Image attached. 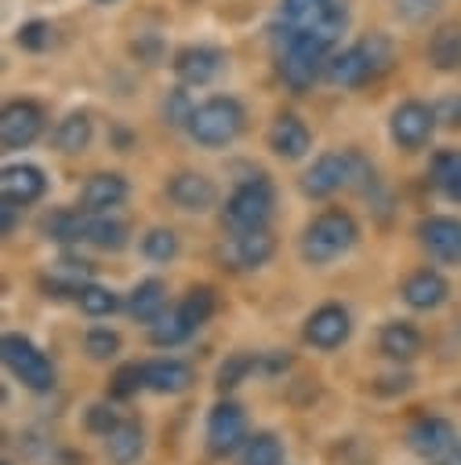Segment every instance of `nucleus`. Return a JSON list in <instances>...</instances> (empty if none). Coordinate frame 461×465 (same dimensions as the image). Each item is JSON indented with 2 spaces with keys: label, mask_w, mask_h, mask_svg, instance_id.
<instances>
[{
  "label": "nucleus",
  "mask_w": 461,
  "mask_h": 465,
  "mask_svg": "<svg viewBox=\"0 0 461 465\" xmlns=\"http://www.w3.org/2000/svg\"><path fill=\"white\" fill-rule=\"evenodd\" d=\"M443 7V0H392V11L403 18V22H428L436 11Z\"/></svg>",
  "instance_id": "ea45409f"
},
{
  "label": "nucleus",
  "mask_w": 461,
  "mask_h": 465,
  "mask_svg": "<svg viewBox=\"0 0 461 465\" xmlns=\"http://www.w3.org/2000/svg\"><path fill=\"white\" fill-rule=\"evenodd\" d=\"M348 182H352V153H323L301 174V193L312 200H323V196H334L338 189H348Z\"/></svg>",
  "instance_id": "9d476101"
},
{
  "label": "nucleus",
  "mask_w": 461,
  "mask_h": 465,
  "mask_svg": "<svg viewBox=\"0 0 461 465\" xmlns=\"http://www.w3.org/2000/svg\"><path fill=\"white\" fill-rule=\"evenodd\" d=\"M436 124H439V120H436V109H432V105H425V102H403V105L392 109L388 134H392V142H396L399 149L414 153V149L428 145Z\"/></svg>",
  "instance_id": "0eeeda50"
},
{
  "label": "nucleus",
  "mask_w": 461,
  "mask_h": 465,
  "mask_svg": "<svg viewBox=\"0 0 461 465\" xmlns=\"http://www.w3.org/2000/svg\"><path fill=\"white\" fill-rule=\"evenodd\" d=\"M276 251V240L269 229H254V232H229L221 243V262L236 272H250L261 269Z\"/></svg>",
  "instance_id": "4468645a"
},
{
  "label": "nucleus",
  "mask_w": 461,
  "mask_h": 465,
  "mask_svg": "<svg viewBox=\"0 0 461 465\" xmlns=\"http://www.w3.org/2000/svg\"><path fill=\"white\" fill-rule=\"evenodd\" d=\"M247 443V418L232 400H221L207 414V450L214 458H225Z\"/></svg>",
  "instance_id": "1a4fd4ad"
},
{
  "label": "nucleus",
  "mask_w": 461,
  "mask_h": 465,
  "mask_svg": "<svg viewBox=\"0 0 461 465\" xmlns=\"http://www.w3.org/2000/svg\"><path fill=\"white\" fill-rule=\"evenodd\" d=\"M142 254H145L149 262H171V258L178 254V236H174V229H163V225L149 229V232L142 236Z\"/></svg>",
  "instance_id": "e433bc0d"
},
{
  "label": "nucleus",
  "mask_w": 461,
  "mask_h": 465,
  "mask_svg": "<svg viewBox=\"0 0 461 465\" xmlns=\"http://www.w3.org/2000/svg\"><path fill=\"white\" fill-rule=\"evenodd\" d=\"M44 131V109L29 98H18V102H7L4 113H0V145L4 149H25L40 138Z\"/></svg>",
  "instance_id": "9b49d317"
},
{
  "label": "nucleus",
  "mask_w": 461,
  "mask_h": 465,
  "mask_svg": "<svg viewBox=\"0 0 461 465\" xmlns=\"http://www.w3.org/2000/svg\"><path fill=\"white\" fill-rule=\"evenodd\" d=\"M403 440H407V447H410L417 458H425V461L450 458V450L461 443V440H457V429H454L446 418H439V414H425V418L410 421V429H407Z\"/></svg>",
  "instance_id": "6e6552de"
},
{
  "label": "nucleus",
  "mask_w": 461,
  "mask_h": 465,
  "mask_svg": "<svg viewBox=\"0 0 461 465\" xmlns=\"http://www.w3.org/2000/svg\"><path fill=\"white\" fill-rule=\"evenodd\" d=\"M323 76H327L334 87H363V84L374 80L378 73H374V65H370V58H367V47H363V44H352V47L334 51V54L327 58Z\"/></svg>",
  "instance_id": "f3484780"
},
{
  "label": "nucleus",
  "mask_w": 461,
  "mask_h": 465,
  "mask_svg": "<svg viewBox=\"0 0 461 465\" xmlns=\"http://www.w3.org/2000/svg\"><path fill=\"white\" fill-rule=\"evenodd\" d=\"M280 22L301 33H316L330 44L348 25V4L345 0H283L280 4Z\"/></svg>",
  "instance_id": "39448f33"
},
{
  "label": "nucleus",
  "mask_w": 461,
  "mask_h": 465,
  "mask_svg": "<svg viewBox=\"0 0 461 465\" xmlns=\"http://www.w3.org/2000/svg\"><path fill=\"white\" fill-rule=\"evenodd\" d=\"M120 345H123V338L113 331V327H91L87 334H83V352L91 356V360H113V356H120Z\"/></svg>",
  "instance_id": "c9c22d12"
},
{
  "label": "nucleus",
  "mask_w": 461,
  "mask_h": 465,
  "mask_svg": "<svg viewBox=\"0 0 461 465\" xmlns=\"http://www.w3.org/2000/svg\"><path fill=\"white\" fill-rule=\"evenodd\" d=\"M254 371H258V352H232V356L218 367L214 385H218V392H229V389H236L240 381H247Z\"/></svg>",
  "instance_id": "473e14b6"
},
{
  "label": "nucleus",
  "mask_w": 461,
  "mask_h": 465,
  "mask_svg": "<svg viewBox=\"0 0 461 465\" xmlns=\"http://www.w3.org/2000/svg\"><path fill=\"white\" fill-rule=\"evenodd\" d=\"M83 243L98 247V251H123L127 247V222L105 214H87L83 222Z\"/></svg>",
  "instance_id": "bb28decb"
},
{
  "label": "nucleus",
  "mask_w": 461,
  "mask_h": 465,
  "mask_svg": "<svg viewBox=\"0 0 461 465\" xmlns=\"http://www.w3.org/2000/svg\"><path fill=\"white\" fill-rule=\"evenodd\" d=\"M301 334H305V341H309L312 349L330 352V349H338V345L348 341V334H352V316H348L345 305L327 302V305H319L316 312H309Z\"/></svg>",
  "instance_id": "f8f14e48"
},
{
  "label": "nucleus",
  "mask_w": 461,
  "mask_h": 465,
  "mask_svg": "<svg viewBox=\"0 0 461 465\" xmlns=\"http://www.w3.org/2000/svg\"><path fill=\"white\" fill-rule=\"evenodd\" d=\"M192 102H189V94L178 87V91H171L167 94V102H163V120L171 124V127H185L189 124V116H192Z\"/></svg>",
  "instance_id": "79ce46f5"
},
{
  "label": "nucleus",
  "mask_w": 461,
  "mask_h": 465,
  "mask_svg": "<svg viewBox=\"0 0 461 465\" xmlns=\"http://www.w3.org/2000/svg\"><path fill=\"white\" fill-rule=\"evenodd\" d=\"M18 47H25V51H44L47 44H51V25L47 22H40V18H33V22H25V25H18Z\"/></svg>",
  "instance_id": "a19ab883"
},
{
  "label": "nucleus",
  "mask_w": 461,
  "mask_h": 465,
  "mask_svg": "<svg viewBox=\"0 0 461 465\" xmlns=\"http://www.w3.org/2000/svg\"><path fill=\"white\" fill-rule=\"evenodd\" d=\"M287 367H290V352H287V349H269V352H258V371H261V374L276 378V374H283Z\"/></svg>",
  "instance_id": "a18cd8bd"
},
{
  "label": "nucleus",
  "mask_w": 461,
  "mask_h": 465,
  "mask_svg": "<svg viewBox=\"0 0 461 465\" xmlns=\"http://www.w3.org/2000/svg\"><path fill=\"white\" fill-rule=\"evenodd\" d=\"M142 378H145V389L156 392V396H178L196 381L192 367L185 360H174V356L142 363Z\"/></svg>",
  "instance_id": "a211bd4d"
},
{
  "label": "nucleus",
  "mask_w": 461,
  "mask_h": 465,
  "mask_svg": "<svg viewBox=\"0 0 461 465\" xmlns=\"http://www.w3.org/2000/svg\"><path fill=\"white\" fill-rule=\"evenodd\" d=\"M98 4H113V0H98Z\"/></svg>",
  "instance_id": "de8ad7c7"
},
{
  "label": "nucleus",
  "mask_w": 461,
  "mask_h": 465,
  "mask_svg": "<svg viewBox=\"0 0 461 465\" xmlns=\"http://www.w3.org/2000/svg\"><path fill=\"white\" fill-rule=\"evenodd\" d=\"M83 222H87V211H73V207H58L44 218V236L69 247V243H83Z\"/></svg>",
  "instance_id": "cd10ccee"
},
{
  "label": "nucleus",
  "mask_w": 461,
  "mask_h": 465,
  "mask_svg": "<svg viewBox=\"0 0 461 465\" xmlns=\"http://www.w3.org/2000/svg\"><path fill=\"white\" fill-rule=\"evenodd\" d=\"M243 465H283V440L276 432H254L243 443Z\"/></svg>",
  "instance_id": "2f4dec72"
},
{
  "label": "nucleus",
  "mask_w": 461,
  "mask_h": 465,
  "mask_svg": "<svg viewBox=\"0 0 461 465\" xmlns=\"http://www.w3.org/2000/svg\"><path fill=\"white\" fill-rule=\"evenodd\" d=\"M272 203H276V193H272V182H269L265 174L243 178V182L232 189V196L225 200V207H221V225H225V232L269 229Z\"/></svg>",
  "instance_id": "20e7f679"
},
{
  "label": "nucleus",
  "mask_w": 461,
  "mask_h": 465,
  "mask_svg": "<svg viewBox=\"0 0 461 465\" xmlns=\"http://www.w3.org/2000/svg\"><path fill=\"white\" fill-rule=\"evenodd\" d=\"M178 312L185 316V323H189L192 331H200V327L211 320V312H214V291H211V287H192V291L178 302Z\"/></svg>",
  "instance_id": "f704fd0d"
},
{
  "label": "nucleus",
  "mask_w": 461,
  "mask_h": 465,
  "mask_svg": "<svg viewBox=\"0 0 461 465\" xmlns=\"http://www.w3.org/2000/svg\"><path fill=\"white\" fill-rule=\"evenodd\" d=\"M83 425H87V432H94V436H109V432L120 425V418H116V411H113V403H91V407L83 411Z\"/></svg>",
  "instance_id": "58836bf2"
},
{
  "label": "nucleus",
  "mask_w": 461,
  "mask_h": 465,
  "mask_svg": "<svg viewBox=\"0 0 461 465\" xmlns=\"http://www.w3.org/2000/svg\"><path fill=\"white\" fill-rule=\"evenodd\" d=\"M127 312H131L134 320H142V323L160 320V316L167 312V283L156 280V276L134 283V291L127 294Z\"/></svg>",
  "instance_id": "b1692460"
},
{
  "label": "nucleus",
  "mask_w": 461,
  "mask_h": 465,
  "mask_svg": "<svg viewBox=\"0 0 461 465\" xmlns=\"http://www.w3.org/2000/svg\"><path fill=\"white\" fill-rule=\"evenodd\" d=\"M18 211H22V203H15V200H7V196H4V203H0V218H4V236H11V232H15V225H18Z\"/></svg>",
  "instance_id": "49530a36"
},
{
  "label": "nucleus",
  "mask_w": 461,
  "mask_h": 465,
  "mask_svg": "<svg viewBox=\"0 0 461 465\" xmlns=\"http://www.w3.org/2000/svg\"><path fill=\"white\" fill-rule=\"evenodd\" d=\"M0 189H4L7 200H15V203L25 207V203H36L44 196L47 178H44V171L36 163H7L4 167V178H0Z\"/></svg>",
  "instance_id": "4be33fe9"
},
{
  "label": "nucleus",
  "mask_w": 461,
  "mask_h": 465,
  "mask_svg": "<svg viewBox=\"0 0 461 465\" xmlns=\"http://www.w3.org/2000/svg\"><path fill=\"white\" fill-rule=\"evenodd\" d=\"M131 51H134V58L145 62V65H160V62H163V44H160V36H138V40L131 44Z\"/></svg>",
  "instance_id": "c03bdc74"
},
{
  "label": "nucleus",
  "mask_w": 461,
  "mask_h": 465,
  "mask_svg": "<svg viewBox=\"0 0 461 465\" xmlns=\"http://www.w3.org/2000/svg\"><path fill=\"white\" fill-rule=\"evenodd\" d=\"M167 200L185 214H203V211H211L218 203V189L200 171H178L167 182Z\"/></svg>",
  "instance_id": "dca6fc26"
},
{
  "label": "nucleus",
  "mask_w": 461,
  "mask_h": 465,
  "mask_svg": "<svg viewBox=\"0 0 461 465\" xmlns=\"http://www.w3.org/2000/svg\"><path fill=\"white\" fill-rule=\"evenodd\" d=\"M145 450V429L138 421H120L109 436H105V454L113 465H134Z\"/></svg>",
  "instance_id": "393cba45"
},
{
  "label": "nucleus",
  "mask_w": 461,
  "mask_h": 465,
  "mask_svg": "<svg viewBox=\"0 0 461 465\" xmlns=\"http://www.w3.org/2000/svg\"><path fill=\"white\" fill-rule=\"evenodd\" d=\"M417 240L428 251V258H436L443 265H461V218H450V214L421 218Z\"/></svg>",
  "instance_id": "ddd939ff"
},
{
  "label": "nucleus",
  "mask_w": 461,
  "mask_h": 465,
  "mask_svg": "<svg viewBox=\"0 0 461 465\" xmlns=\"http://www.w3.org/2000/svg\"><path fill=\"white\" fill-rule=\"evenodd\" d=\"M0 356H4V367L25 389H33V392H51L54 389V367H51V360L25 334H4Z\"/></svg>",
  "instance_id": "423d86ee"
},
{
  "label": "nucleus",
  "mask_w": 461,
  "mask_h": 465,
  "mask_svg": "<svg viewBox=\"0 0 461 465\" xmlns=\"http://www.w3.org/2000/svg\"><path fill=\"white\" fill-rule=\"evenodd\" d=\"M330 40L316 36V33H301V29H290V25H276V73L280 80L301 94L309 91L323 69H327V58H330Z\"/></svg>",
  "instance_id": "f257e3e1"
},
{
  "label": "nucleus",
  "mask_w": 461,
  "mask_h": 465,
  "mask_svg": "<svg viewBox=\"0 0 461 465\" xmlns=\"http://www.w3.org/2000/svg\"><path fill=\"white\" fill-rule=\"evenodd\" d=\"M432 109H436V120H439L443 127H450V131L461 127V94H443Z\"/></svg>",
  "instance_id": "37998d69"
},
{
  "label": "nucleus",
  "mask_w": 461,
  "mask_h": 465,
  "mask_svg": "<svg viewBox=\"0 0 461 465\" xmlns=\"http://www.w3.org/2000/svg\"><path fill=\"white\" fill-rule=\"evenodd\" d=\"M421 331L417 327H410L407 320H392V323H385L381 331H378V349L388 356V360H396V363H410L417 352H421Z\"/></svg>",
  "instance_id": "5701e85b"
},
{
  "label": "nucleus",
  "mask_w": 461,
  "mask_h": 465,
  "mask_svg": "<svg viewBox=\"0 0 461 465\" xmlns=\"http://www.w3.org/2000/svg\"><path fill=\"white\" fill-rule=\"evenodd\" d=\"M428 62L436 69H443V73L461 69V25L446 22V25H439L432 33V40H428Z\"/></svg>",
  "instance_id": "c85d7f7f"
},
{
  "label": "nucleus",
  "mask_w": 461,
  "mask_h": 465,
  "mask_svg": "<svg viewBox=\"0 0 461 465\" xmlns=\"http://www.w3.org/2000/svg\"><path fill=\"white\" fill-rule=\"evenodd\" d=\"M171 65H174V76H178L181 87H203L221 73L225 54L218 47H207V44H189L174 54Z\"/></svg>",
  "instance_id": "2eb2a0df"
},
{
  "label": "nucleus",
  "mask_w": 461,
  "mask_h": 465,
  "mask_svg": "<svg viewBox=\"0 0 461 465\" xmlns=\"http://www.w3.org/2000/svg\"><path fill=\"white\" fill-rule=\"evenodd\" d=\"M76 305H80V312H87V316L98 320V316L116 312L120 309V298H116V291H109L102 283H83L80 294H76Z\"/></svg>",
  "instance_id": "72a5a7b5"
},
{
  "label": "nucleus",
  "mask_w": 461,
  "mask_h": 465,
  "mask_svg": "<svg viewBox=\"0 0 461 465\" xmlns=\"http://www.w3.org/2000/svg\"><path fill=\"white\" fill-rule=\"evenodd\" d=\"M403 302L410 305V309H417V312H432V309H439L446 298H450V283L436 272V269H417V272H410L407 280H403Z\"/></svg>",
  "instance_id": "aec40b11"
},
{
  "label": "nucleus",
  "mask_w": 461,
  "mask_h": 465,
  "mask_svg": "<svg viewBox=\"0 0 461 465\" xmlns=\"http://www.w3.org/2000/svg\"><path fill=\"white\" fill-rule=\"evenodd\" d=\"M428 178H432V185H436L446 200L461 203V149H443V153H436Z\"/></svg>",
  "instance_id": "c756f323"
},
{
  "label": "nucleus",
  "mask_w": 461,
  "mask_h": 465,
  "mask_svg": "<svg viewBox=\"0 0 461 465\" xmlns=\"http://www.w3.org/2000/svg\"><path fill=\"white\" fill-rule=\"evenodd\" d=\"M356 240H359L356 218H352L348 211H338V207H334V211H319V214L305 225L298 251H301V262H305V265H330V262H338L341 254H348Z\"/></svg>",
  "instance_id": "f03ea898"
},
{
  "label": "nucleus",
  "mask_w": 461,
  "mask_h": 465,
  "mask_svg": "<svg viewBox=\"0 0 461 465\" xmlns=\"http://www.w3.org/2000/svg\"><path fill=\"white\" fill-rule=\"evenodd\" d=\"M309 145H312V134H309V127L294 113L276 116V124L269 127V149L280 160H301L309 153Z\"/></svg>",
  "instance_id": "412c9836"
},
{
  "label": "nucleus",
  "mask_w": 461,
  "mask_h": 465,
  "mask_svg": "<svg viewBox=\"0 0 461 465\" xmlns=\"http://www.w3.org/2000/svg\"><path fill=\"white\" fill-rule=\"evenodd\" d=\"M138 389H145L142 363H123V367H116V374L109 378V396H113V400H131Z\"/></svg>",
  "instance_id": "4c0bfd02"
},
{
  "label": "nucleus",
  "mask_w": 461,
  "mask_h": 465,
  "mask_svg": "<svg viewBox=\"0 0 461 465\" xmlns=\"http://www.w3.org/2000/svg\"><path fill=\"white\" fill-rule=\"evenodd\" d=\"M243 120H247V116H243V105H240L236 98L214 94V98H207V102H200V105L192 109L185 131H189V138H192L196 145H203V149H225L229 142L240 138Z\"/></svg>",
  "instance_id": "7ed1b4c3"
},
{
  "label": "nucleus",
  "mask_w": 461,
  "mask_h": 465,
  "mask_svg": "<svg viewBox=\"0 0 461 465\" xmlns=\"http://www.w3.org/2000/svg\"><path fill=\"white\" fill-rule=\"evenodd\" d=\"M123 200H127V182H123V174H116V171L91 174V178L83 182V189H80V207H83L87 214H105V211L120 207Z\"/></svg>",
  "instance_id": "6ab92c4d"
},
{
  "label": "nucleus",
  "mask_w": 461,
  "mask_h": 465,
  "mask_svg": "<svg viewBox=\"0 0 461 465\" xmlns=\"http://www.w3.org/2000/svg\"><path fill=\"white\" fill-rule=\"evenodd\" d=\"M91 138H94L91 116H87V113H69V116L58 120V127H54V134H51V145H54L58 153H65V156H76V153H83V149L91 145Z\"/></svg>",
  "instance_id": "a878e982"
},
{
  "label": "nucleus",
  "mask_w": 461,
  "mask_h": 465,
  "mask_svg": "<svg viewBox=\"0 0 461 465\" xmlns=\"http://www.w3.org/2000/svg\"><path fill=\"white\" fill-rule=\"evenodd\" d=\"M196 331L185 323V316L178 312V305L171 309V312H163L160 320H152L149 323V341L156 345V349H174V345H181V341H189Z\"/></svg>",
  "instance_id": "7c9ffc66"
}]
</instances>
